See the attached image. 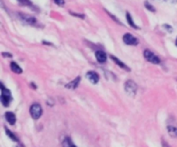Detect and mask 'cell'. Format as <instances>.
Segmentation results:
<instances>
[{"label": "cell", "mask_w": 177, "mask_h": 147, "mask_svg": "<svg viewBox=\"0 0 177 147\" xmlns=\"http://www.w3.org/2000/svg\"><path fill=\"white\" fill-rule=\"evenodd\" d=\"M11 71H12V72H14L16 74H20L23 72V70H22L21 67H20L17 64L15 63V62H11Z\"/></svg>", "instance_id": "cell-11"}, {"label": "cell", "mask_w": 177, "mask_h": 147, "mask_svg": "<svg viewBox=\"0 0 177 147\" xmlns=\"http://www.w3.org/2000/svg\"><path fill=\"white\" fill-rule=\"evenodd\" d=\"M176 46H177V40H176Z\"/></svg>", "instance_id": "cell-21"}, {"label": "cell", "mask_w": 177, "mask_h": 147, "mask_svg": "<svg viewBox=\"0 0 177 147\" xmlns=\"http://www.w3.org/2000/svg\"><path fill=\"white\" fill-rule=\"evenodd\" d=\"M21 18L25 22H27L29 24H32V25H35L36 22V18H34L32 16H27V15H21Z\"/></svg>", "instance_id": "cell-10"}, {"label": "cell", "mask_w": 177, "mask_h": 147, "mask_svg": "<svg viewBox=\"0 0 177 147\" xmlns=\"http://www.w3.org/2000/svg\"><path fill=\"white\" fill-rule=\"evenodd\" d=\"M168 133H169L172 137H177L176 127H174V126H168Z\"/></svg>", "instance_id": "cell-13"}, {"label": "cell", "mask_w": 177, "mask_h": 147, "mask_svg": "<svg viewBox=\"0 0 177 147\" xmlns=\"http://www.w3.org/2000/svg\"><path fill=\"white\" fill-rule=\"evenodd\" d=\"M124 89L126 91V93L130 95V96H134L137 94V86L135 84V82L131 80H128L125 84H124Z\"/></svg>", "instance_id": "cell-2"}, {"label": "cell", "mask_w": 177, "mask_h": 147, "mask_svg": "<svg viewBox=\"0 0 177 147\" xmlns=\"http://www.w3.org/2000/svg\"><path fill=\"white\" fill-rule=\"evenodd\" d=\"M5 118L7 121L9 122V124L14 125L16 123V115L12 112H6Z\"/></svg>", "instance_id": "cell-8"}, {"label": "cell", "mask_w": 177, "mask_h": 147, "mask_svg": "<svg viewBox=\"0 0 177 147\" xmlns=\"http://www.w3.org/2000/svg\"><path fill=\"white\" fill-rule=\"evenodd\" d=\"M30 115L32 116L33 119L37 120L39 119L41 115H43V109L42 106L40 105L39 103H34L31 107H30Z\"/></svg>", "instance_id": "cell-3"}, {"label": "cell", "mask_w": 177, "mask_h": 147, "mask_svg": "<svg viewBox=\"0 0 177 147\" xmlns=\"http://www.w3.org/2000/svg\"><path fill=\"white\" fill-rule=\"evenodd\" d=\"M145 5H146V7L150 10V11H155V10H154V8H153V6H150L148 3H146L145 4Z\"/></svg>", "instance_id": "cell-18"}, {"label": "cell", "mask_w": 177, "mask_h": 147, "mask_svg": "<svg viewBox=\"0 0 177 147\" xmlns=\"http://www.w3.org/2000/svg\"><path fill=\"white\" fill-rule=\"evenodd\" d=\"M95 56H96L97 60L99 62V63H105L107 59V56H106V53L105 52H103L101 50L99 51H97L95 53Z\"/></svg>", "instance_id": "cell-7"}, {"label": "cell", "mask_w": 177, "mask_h": 147, "mask_svg": "<svg viewBox=\"0 0 177 147\" xmlns=\"http://www.w3.org/2000/svg\"><path fill=\"white\" fill-rule=\"evenodd\" d=\"M54 1L56 5H60V6L63 5L65 4L64 0H54Z\"/></svg>", "instance_id": "cell-17"}, {"label": "cell", "mask_w": 177, "mask_h": 147, "mask_svg": "<svg viewBox=\"0 0 177 147\" xmlns=\"http://www.w3.org/2000/svg\"><path fill=\"white\" fill-rule=\"evenodd\" d=\"M5 132H6V134H7L8 136L10 137V138H11L12 140H14V141H18V139H16V137L15 136V135H14V134H13V133H12V132H11L10 131V130L6 129Z\"/></svg>", "instance_id": "cell-16"}, {"label": "cell", "mask_w": 177, "mask_h": 147, "mask_svg": "<svg viewBox=\"0 0 177 147\" xmlns=\"http://www.w3.org/2000/svg\"><path fill=\"white\" fill-rule=\"evenodd\" d=\"M123 41L125 44L130 45V46H136L138 44L137 39L130 34H125L123 36Z\"/></svg>", "instance_id": "cell-5"}, {"label": "cell", "mask_w": 177, "mask_h": 147, "mask_svg": "<svg viewBox=\"0 0 177 147\" xmlns=\"http://www.w3.org/2000/svg\"><path fill=\"white\" fill-rule=\"evenodd\" d=\"M80 81H81V78L80 77H78L77 79H75V80H73L72 82H70L68 84H66V88H68V89H75L79 84H80Z\"/></svg>", "instance_id": "cell-9"}, {"label": "cell", "mask_w": 177, "mask_h": 147, "mask_svg": "<svg viewBox=\"0 0 177 147\" xmlns=\"http://www.w3.org/2000/svg\"><path fill=\"white\" fill-rule=\"evenodd\" d=\"M126 18H127V21H128V22H129V24L130 26L132 27V28H137V26L134 23V22L132 20V17H131V16L130 15L129 13L126 14Z\"/></svg>", "instance_id": "cell-15"}, {"label": "cell", "mask_w": 177, "mask_h": 147, "mask_svg": "<svg viewBox=\"0 0 177 147\" xmlns=\"http://www.w3.org/2000/svg\"><path fill=\"white\" fill-rule=\"evenodd\" d=\"M3 55H4V56H6V55H7L8 57H11V54H10V53H3Z\"/></svg>", "instance_id": "cell-19"}, {"label": "cell", "mask_w": 177, "mask_h": 147, "mask_svg": "<svg viewBox=\"0 0 177 147\" xmlns=\"http://www.w3.org/2000/svg\"><path fill=\"white\" fill-rule=\"evenodd\" d=\"M19 1H22V2H23V0H19Z\"/></svg>", "instance_id": "cell-20"}, {"label": "cell", "mask_w": 177, "mask_h": 147, "mask_svg": "<svg viewBox=\"0 0 177 147\" xmlns=\"http://www.w3.org/2000/svg\"><path fill=\"white\" fill-rule=\"evenodd\" d=\"M111 58H112V59H113V61L115 62V63L117 64V65H118L121 68H123V69H124V70H126V71H130V69H129V67L125 65L124 63H123L122 61H120L118 58H115L114 56H111Z\"/></svg>", "instance_id": "cell-12"}, {"label": "cell", "mask_w": 177, "mask_h": 147, "mask_svg": "<svg viewBox=\"0 0 177 147\" xmlns=\"http://www.w3.org/2000/svg\"><path fill=\"white\" fill-rule=\"evenodd\" d=\"M86 78L88 79V80L91 82L92 84H96L98 82H99V75L97 72H88L87 73H86Z\"/></svg>", "instance_id": "cell-6"}, {"label": "cell", "mask_w": 177, "mask_h": 147, "mask_svg": "<svg viewBox=\"0 0 177 147\" xmlns=\"http://www.w3.org/2000/svg\"><path fill=\"white\" fill-rule=\"evenodd\" d=\"M1 88H2V89H1L2 92H1V96H0L1 102L3 103V105L5 106V107H8L11 101V92H10L9 89H5L4 86H3V84H1Z\"/></svg>", "instance_id": "cell-1"}, {"label": "cell", "mask_w": 177, "mask_h": 147, "mask_svg": "<svg viewBox=\"0 0 177 147\" xmlns=\"http://www.w3.org/2000/svg\"><path fill=\"white\" fill-rule=\"evenodd\" d=\"M144 58L152 64H160V58H158L156 56L155 53H153L152 52H150V50H145L144 53Z\"/></svg>", "instance_id": "cell-4"}, {"label": "cell", "mask_w": 177, "mask_h": 147, "mask_svg": "<svg viewBox=\"0 0 177 147\" xmlns=\"http://www.w3.org/2000/svg\"><path fill=\"white\" fill-rule=\"evenodd\" d=\"M63 147H76L69 138H67L63 142Z\"/></svg>", "instance_id": "cell-14"}]
</instances>
